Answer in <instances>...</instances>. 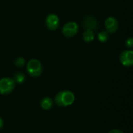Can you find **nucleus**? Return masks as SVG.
<instances>
[{"mask_svg": "<svg viewBox=\"0 0 133 133\" xmlns=\"http://www.w3.org/2000/svg\"><path fill=\"white\" fill-rule=\"evenodd\" d=\"M74 101L75 95L69 90H62L58 92L55 97V102L60 107L70 106L74 103Z\"/></svg>", "mask_w": 133, "mask_h": 133, "instance_id": "nucleus-1", "label": "nucleus"}, {"mask_svg": "<svg viewBox=\"0 0 133 133\" xmlns=\"http://www.w3.org/2000/svg\"><path fill=\"white\" fill-rule=\"evenodd\" d=\"M26 71L32 77H38L42 72V65L37 59H31L27 62Z\"/></svg>", "mask_w": 133, "mask_h": 133, "instance_id": "nucleus-2", "label": "nucleus"}, {"mask_svg": "<svg viewBox=\"0 0 133 133\" xmlns=\"http://www.w3.org/2000/svg\"><path fill=\"white\" fill-rule=\"evenodd\" d=\"M15 82L13 79L4 77L0 79V94L5 95L12 93L15 88Z\"/></svg>", "mask_w": 133, "mask_h": 133, "instance_id": "nucleus-3", "label": "nucleus"}, {"mask_svg": "<svg viewBox=\"0 0 133 133\" xmlns=\"http://www.w3.org/2000/svg\"><path fill=\"white\" fill-rule=\"evenodd\" d=\"M79 31V26L76 22L70 21L65 23L62 27V34L65 37L70 38L74 37Z\"/></svg>", "mask_w": 133, "mask_h": 133, "instance_id": "nucleus-4", "label": "nucleus"}, {"mask_svg": "<svg viewBox=\"0 0 133 133\" xmlns=\"http://www.w3.org/2000/svg\"><path fill=\"white\" fill-rule=\"evenodd\" d=\"M59 18L56 14H49L45 19V24L46 26L50 30H56L59 26Z\"/></svg>", "mask_w": 133, "mask_h": 133, "instance_id": "nucleus-5", "label": "nucleus"}, {"mask_svg": "<svg viewBox=\"0 0 133 133\" xmlns=\"http://www.w3.org/2000/svg\"><path fill=\"white\" fill-rule=\"evenodd\" d=\"M104 25H105L106 31L108 34H114L117 32V30H118V26H119L118 21L117 20L116 18L113 16L108 17L104 22Z\"/></svg>", "mask_w": 133, "mask_h": 133, "instance_id": "nucleus-6", "label": "nucleus"}, {"mask_svg": "<svg viewBox=\"0 0 133 133\" xmlns=\"http://www.w3.org/2000/svg\"><path fill=\"white\" fill-rule=\"evenodd\" d=\"M121 63L126 67L132 66L133 64V52L131 50H126L121 53L120 55Z\"/></svg>", "mask_w": 133, "mask_h": 133, "instance_id": "nucleus-7", "label": "nucleus"}, {"mask_svg": "<svg viewBox=\"0 0 133 133\" xmlns=\"http://www.w3.org/2000/svg\"><path fill=\"white\" fill-rule=\"evenodd\" d=\"M98 26H99V23L97 19L93 16H87L83 21V26L86 30H94L98 28Z\"/></svg>", "mask_w": 133, "mask_h": 133, "instance_id": "nucleus-8", "label": "nucleus"}, {"mask_svg": "<svg viewBox=\"0 0 133 133\" xmlns=\"http://www.w3.org/2000/svg\"><path fill=\"white\" fill-rule=\"evenodd\" d=\"M53 106V101L49 97H45L41 101V107L44 111L50 110Z\"/></svg>", "mask_w": 133, "mask_h": 133, "instance_id": "nucleus-9", "label": "nucleus"}, {"mask_svg": "<svg viewBox=\"0 0 133 133\" xmlns=\"http://www.w3.org/2000/svg\"><path fill=\"white\" fill-rule=\"evenodd\" d=\"M83 38L84 41L87 42V43H90V42L93 41L94 39V30H86L85 32L83 33Z\"/></svg>", "mask_w": 133, "mask_h": 133, "instance_id": "nucleus-10", "label": "nucleus"}, {"mask_svg": "<svg viewBox=\"0 0 133 133\" xmlns=\"http://www.w3.org/2000/svg\"><path fill=\"white\" fill-rule=\"evenodd\" d=\"M13 80L15 83H23L25 81V75L23 72H17L14 75Z\"/></svg>", "mask_w": 133, "mask_h": 133, "instance_id": "nucleus-11", "label": "nucleus"}, {"mask_svg": "<svg viewBox=\"0 0 133 133\" xmlns=\"http://www.w3.org/2000/svg\"><path fill=\"white\" fill-rule=\"evenodd\" d=\"M108 33L107 31H101L97 34V38L100 42H106L108 40Z\"/></svg>", "mask_w": 133, "mask_h": 133, "instance_id": "nucleus-12", "label": "nucleus"}, {"mask_svg": "<svg viewBox=\"0 0 133 133\" xmlns=\"http://www.w3.org/2000/svg\"><path fill=\"white\" fill-rule=\"evenodd\" d=\"M26 62H25V59L23 58H21V57H19L15 59L14 61V65L15 66L19 68V67H23L24 65H25Z\"/></svg>", "mask_w": 133, "mask_h": 133, "instance_id": "nucleus-13", "label": "nucleus"}, {"mask_svg": "<svg viewBox=\"0 0 133 133\" xmlns=\"http://www.w3.org/2000/svg\"><path fill=\"white\" fill-rule=\"evenodd\" d=\"M125 46L129 48H132L133 47V39L132 37H129L128 38L126 41H125Z\"/></svg>", "mask_w": 133, "mask_h": 133, "instance_id": "nucleus-14", "label": "nucleus"}, {"mask_svg": "<svg viewBox=\"0 0 133 133\" xmlns=\"http://www.w3.org/2000/svg\"><path fill=\"white\" fill-rule=\"evenodd\" d=\"M108 133H123V132L119 130V129H112Z\"/></svg>", "mask_w": 133, "mask_h": 133, "instance_id": "nucleus-15", "label": "nucleus"}, {"mask_svg": "<svg viewBox=\"0 0 133 133\" xmlns=\"http://www.w3.org/2000/svg\"><path fill=\"white\" fill-rule=\"evenodd\" d=\"M3 120H2V118L0 117V129H2V127H3Z\"/></svg>", "mask_w": 133, "mask_h": 133, "instance_id": "nucleus-16", "label": "nucleus"}]
</instances>
